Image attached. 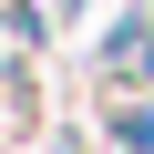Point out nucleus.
Masks as SVG:
<instances>
[{"instance_id":"f257e3e1","label":"nucleus","mask_w":154,"mask_h":154,"mask_svg":"<svg viewBox=\"0 0 154 154\" xmlns=\"http://www.w3.org/2000/svg\"><path fill=\"white\" fill-rule=\"evenodd\" d=\"M123 144H134V154H154V113H123Z\"/></svg>"}]
</instances>
